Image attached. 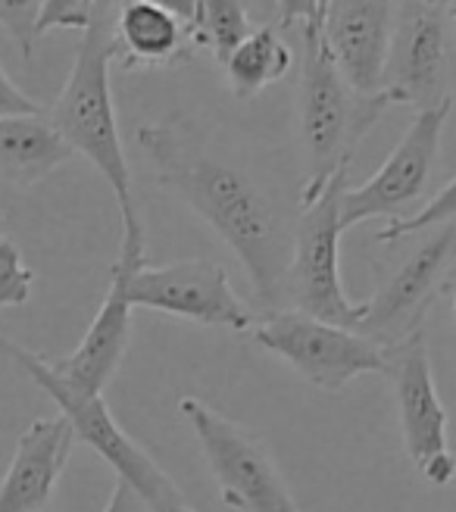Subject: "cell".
<instances>
[{
    "instance_id": "1",
    "label": "cell",
    "mask_w": 456,
    "mask_h": 512,
    "mask_svg": "<svg viewBox=\"0 0 456 512\" xmlns=\"http://www.w3.org/2000/svg\"><path fill=\"white\" fill-rule=\"evenodd\" d=\"M138 144L157 169V182L204 219L238 253L266 313L282 310L294 232L282 213L238 166L194 147L172 125H144Z\"/></svg>"
},
{
    "instance_id": "2",
    "label": "cell",
    "mask_w": 456,
    "mask_h": 512,
    "mask_svg": "<svg viewBox=\"0 0 456 512\" xmlns=\"http://www.w3.org/2000/svg\"><path fill=\"white\" fill-rule=\"evenodd\" d=\"M113 54V32L94 16L91 29L85 32V41L79 47V57L69 72V79L50 110V125L57 128L60 138L72 147V153H82L91 166L107 178V185L116 194L122 228L138 225L135 197H132V172L125 160L119 122L110 91V63Z\"/></svg>"
},
{
    "instance_id": "3",
    "label": "cell",
    "mask_w": 456,
    "mask_h": 512,
    "mask_svg": "<svg viewBox=\"0 0 456 512\" xmlns=\"http://www.w3.org/2000/svg\"><path fill=\"white\" fill-rule=\"evenodd\" d=\"M303 38H307V57L300 75V138L307 153V182L300 188V203L313 200L328 185V178L350 166L357 144L391 107L385 94L366 97L344 82L316 25H307Z\"/></svg>"
},
{
    "instance_id": "4",
    "label": "cell",
    "mask_w": 456,
    "mask_h": 512,
    "mask_svg": "<svg viewBox=\"0 0 456 512\" xmlns=\"http://www.w3.org/2000/svg\"><path fill=\"white\" fill-rule=\"evenodd\" d=\"M347 175L350 166L328 178V185L313 200L300 203L291 241V266L285 278V300H291L300 313L357 331L366 316V303H353L347 297L338 266Z\"/></svg>"
},
{
    "instance_id": "5",
    "label": "cell",
    "mask_w": 456,
    "mask_h": 512,
    "mask_svg": "<svg viewBox=\"0 0 456 512\" xmlns=\"http://www.w3.org/2000/svg\"><path fill=\"white\" fill-rule=\"evenodd\" d=\"M0 350L10 353L13 360L35 378V384H41V388L54 397V403L63 409L60 416L69 419L75 438L85 441L91 450L104 456L113 466L116 478L132 484V488L154 506V512H172V509L185 506V497L179 488H175V481L119 428V422L113 419V413L104 403V394H82V391L69 388L63 378L54 375V369H50L44 356H35L4 338H0Z\"/></svg>"
},
{
    "instance_id": "6",
    "label": "cell",
    "mask_w": 456,
    "mask_h": 512,
    "mask_svg": "<svg viewBox=\"0 0 456 512\" xmlns=\"http://www.w3.org/2000/svg\"><path fill=\"white\" fill-rule=\"evenodd\" d=\"M194 438L216 478L219 497L235 512H303L272 463L266 444L253 431L222 416L197 397L179 403Z\"/></svg>"
},
{
    "instance_id": "7",
    "label": "cell",
    "mask_w": 456,
    "mask_h": 512,
    "mask_svg": "<svg viewBox=\"0 0 456 512\" xmlns=\"http://www.w3.org/2000/svg\"><path fill=\"white\" fill-rule=\"evenodd\" d=\"M250 338L328 394L344 391L357 375L388 369V347L300 310L266 313L250 328Z\"/></svg>"
},
{
    "instance_id": "8",
    "label": "cell",
    "mask_w": 456,
    "mask_h": 512,
    "mask_svg": "<svg viewBox=\"0 0 456 512\" xmlns=\"http://www.w3.org/2000/svg\"><path fill=\"white\" fill-rule=\"evenodd\" d=\"M456 22L447 0H400L385 60L382 94L394 104L428 110L447 94Z\"/></svg>"
},
{
    "instance_id": "9",
    "label": "cell",
    "mask_w": 456,
    "mask_h": 512,
    "mask_svg": "<svg viewBox=\"0 0 456 512\" xmlns=\"http://www.w3.org/2000/svg\"><path fill=\"white\" fill-rule=\"evenodd\" d=\"M385 375L394 384L403 450L428 484L450 488L456 481V456L450 450L447 409L438 394L432 353H428V338L422 335V328L388 347Z\"/></svg>"
},
{
    "instance_id": "10",
    "label": "cell",
    "mask_w": 456,
    "mask_h": 512,
    "mask_svg": "<svg viewBox=\"0 0 456 512\" xmlns=\"http://www.w3.org/2000/svg\"><path fill=\"white\" fill-rule=\"evenodd\" d=\"M453 110V97H444L441 104L419 110L410 128L403 132L400 144L385 160L366 185L347 188L341 203V222L344 232L369 219H403L410 207L425 197L428 185H432L435 160L441 150L444 125Z\"/></svg>"
},
{
    "instance_id": "11",
    "label": "cell",
    "mask_w": 456,
    "mask_h": 512,
    "mask_svg": "<svg viewBox=\"0 0 456 512\" xmlns=\"http://www.w3.org/2000/svg\"><path fill=\"white\" fill-rule=\"evenodd\" d=\"M456 272V219L435 225L432 235L403 260L382 285L375 297L366 300V316L360 322V335L372 338L382 347H394L422 328L432 300L447 288Z\"/></svg>"
},
{
    "instance_id": "12",
    "label": "cell",
    "mask_w": 456,
    "mask_h": 512,
    "mask_svg": "<svg viewBox=\"0 0 456 512\" xmlns=\"http://www.w3.org/2000/svg\"><path fill=\"white\" fill-rule=\"evenodd\" d=\"M144 266V228L129 225L122 228V247L110 269V288L104 294L97 316L91 319L82 344L63 360L50 363L57 378L82 394H104L107 384L116 378L125 353L132 344V303H129V281Z\"/></svg>"
},
{
    "instance_id": "13",
    "label": "cell",
    "mask_w": 456,
    "mask_h": 512,
    "mask_svg": "<svg viewBox=\"0 0 456 512\" xmlns=\"http://www.w3.org/2000/svg\"><path fill=\"white\" fill-rule=\"evenodd\" d=\"M129 303L210 328L250 331L257 325V316L232 291L228 272L210 260H182L169 266L144 263L129 281Z\"/></svg>"
},
{
    "instance_id": "14",
    "label": "cell",
    "mask_w": 456,
    "mask_h": 512,
    "mask_svg": "<svg viewBox=\"0 0 456 512\" xmlns=\"http://www.w3.org/2000/svg\"><path fill=\"white\" fill-rule=\"evenodd\" d=\"M397 0H328L316 32L344 82L357 94H382Z\"/></svg>"
},
{
    "instance_id": "15",
    "label": "cell",
    "mask_w": 456,
    "mask_h": 512,
    "mask_svg": "<svg viewBox=\"0 0 456 512\" xmlns=\"http://www.w3.org/2000/svg\"><path fill=\"white\" fill-rule=\"evenodd\" d=\"M72 447L75 431L66 416L35 419L25 428L0 481V512H41L57 491Z\"/></svg>"
},
{
    "instance_id": "16",
    "label": "cell",
    "mask_w": 456,
    "mask_h": 512,
    "mask_svg": "<svg viewBox=\"0 0 456 512\" xmlns=\"http://www.w3.org/2000/svg\"><path fill=\"white\" fill-rule=\"evenodd\" d=\"M194 32L169 10L147 0H122L113 32V54L122 69H160L191 57Z\"/></svg>"
},
{
    "instance_id": "17",
    "label": "cell",
    "mask_w": 456,
    "mask_h": 512,
    "mask_svg": "<svg viewBox=\"0 0 456 512\" xmlns=\"http://www.w3.org/2000/svg\"><path fill=\"white\" fill-rule=\"evenodd\" d=\"M72 157V147L44 116H0V175L35 185Z\"/></svg>"
},
{
    "instance_id": "18",
    "label": "cell",
    "mask_w": 456,
    "mask_h": 512,
    "mask_svg": "<svg viewBox=\"0 0 456 512\" xmlns=\"http://www.w3.org/2000/svg\"><path fill=\"white\" fill-rule=\"evenodd\" d=\"M291 63H294V54H291L288 41L278 35L275 25H260V29H253L235 47V54L222 63V69H225V79H228L232 94L241 100H250L263 88L282 82Z\"/></svg>"
},
{
    "instance_id": "19",
    "label": "cell",
    "mask_w": 456,
    "mask_h": 512,
    "mask_svg": "<svg viewBox=\"0 0 456 512\" xmlns=\"http://www.w3.org/2000/svg\"><path fill=\"white\" fill-rule=\"evenodd\" d=\"M191 32H194V41L200 47H207L213 60L222 66L253 29H250V16L241 0H200Z\"/></svg>"
},
{
    "instance_id": "20",
    "label": "cell",
    "mask_w": 456,
    "mask_h": 512,
    "mask_svg": "<svg viewBox=\"0 0 456 512\" xmlns=\"http://www.w3.org/2000/svg\"><path fill=\"white\" fill-rule=\"evenodd\" d=\"M456 219V178L441 188L432 200L425 203L422 210H416L413 216H403V219H394V222H385L382 232L375 235L378 244H397L403 238H413V235H422L428 228L435 225H444V222H453Z\"/></svg>"
},
{
    "instance_id": "21",
    "label": "cell",
    "mask_w": 456,
    "mask_h": 512,
    "mask_svg": "<svg viewBox=\"0 0 456 512\" xmlns=\"http://www.w3.org/2000/svg\"><path fill=\"white\" fill-rule=\"evenodd\" d=\"M32 285H35V272L25 266L19 247L0 235V310L29 303Z\"/></svg>"
},
{
    "instance_id": "22",
    "label": "cell",
    "mask_w": 456,
    "mask_h": 512,
    "mask_svg": "<svg viewBox=\"0 0 456 512\" xmlns=\"http://www.w3.org/2000/svg\"><path fill=\"white\" fill-rule=\"evenodd\" d=\"M97 4L100 0H44L38 25H35V38L50 32V29L88 32L94 16H97Z\"/></svg>"
},
{
    "instance_id": "23",
    "label": "cell",
    "mask_w": 456,
    "mask_h": 512,
    "mask_svg": "<svg viewBox=\"0 0 456 512\" xmlns=\"http://www.w3.org/2000/svg\"><path fill=\"white\" fill-rule=\"evenodd\" d=\"M41 7H44V0H0V29L16 41L25 60L32 57Z\"/></svg>"
},
{
    "instance_id": "24",
    "label": "cell",
    "mask_w": 456,
    "mask_h": 512,
    "mask_svg": "<svg viewBox=\"0 0 456 512\" xmlns=\"http://www.w3.org/2000/svg\"><path fill=\"white\" fill-rule=\"evenodd\" d=\"M0 116H44V107L13 85L4 66H0Z\"/></svg>"
},
{
    "instance_id": "25",
    "label": "cell",
    "mask_w": 456,
    "mask_h": 512,
    "mask_svg": "<svg viewBox=\"0 0 456 512\" xmlns=\"http://www.w3.org/2000/svg\"><path fill=\"white\" fill-rule=\"evenodd\" d=\"M278 4V22L282 29H291V25L303 22L307 25H319V0H275Z\"/></svg>"
},
{
    "instance_id": "26",
    "label": "cell",
    "mask_w": 456,
    "mask_h": 512,
    "mask_svg": "<svg viewBox=\"0 0 456 512\" xmlns=\"http://www.w3.org/2000/svg\"><path fill=\"white\" fill-rule=\"evenodd\" d=\"M104 512H154V506H150V503L132 488V484H125L122 478H116L113 494H110Z\"/></svg>"
},
{
    "instance_id": "27",
    "label": "cell",
    "mask_w": 456,
    "mask_h": 512,
    "mask_svg": "<svg viewBox=\"0 0 456 512\" xmlns=\"http://www.w3.org/2000/svg\"><path fill=\"white\" fill-rule=\"evenodd\" d=\"M122 4V0H119ZM147 4H157L163 10H169L172 16H179L185 25L194 29V19H197V10H200V0H147Z\"/></svg>"
},
{
    "instance_id": "28",
    "label": "cell",
    "mask_w": 456,
    "mask_h": 512,
    "mask_svg": "<svg viewBox=\"0 0 456 512\" xmlns=\"http://www.w3.org/2000/svg\"><path fill=\"white\" fill-rule=\"evenodd\" d=\"M453 322H456V281H453Z\"/></svg>"
},
{
    "instance_id": "29",
    "label": "cell",
    "mask_w": 456,
    "mask_h": 512,
    "mask_svg": "<svg viewBox=\"0 0 456 512\" xmlns=\"http://www.w3.org/2000/svg\"><path fill=\"white\" fill-rule=\"evenodd\" d=\"M325 7H328V0H319V19H322V13H325Z\"/></svg>"
},
{
    "instance_id": "30",
    "label": "cell",
    "mask_w": 456,
    "mask_h": 512,
    "mask_svg": "<svg viewBox=\"0 0 456 512\" xmlns=\"http://www.w3.org/2000/svg\"><path fill=\"white\" fill-rule=\"evenodd\" d=\"M447 4H450V13H453V22H456V0H447Z\"/></svg>"
},
{
    "instance_id": "31",
    "label": "cell",
    "mask_w": 456,
    "mask_h": 512,
    "mask_svg": "<svg viewBox=\"0 0 456 512\" xmlns=\"http://www.w3.org/2000/svg\"><path fill=\"white\" fill-rule=\"evenodd\" d=\"M172 512H194V509H191V506L185 503V506H179V509H172Z\"/></svg>"
}]
</instances>
